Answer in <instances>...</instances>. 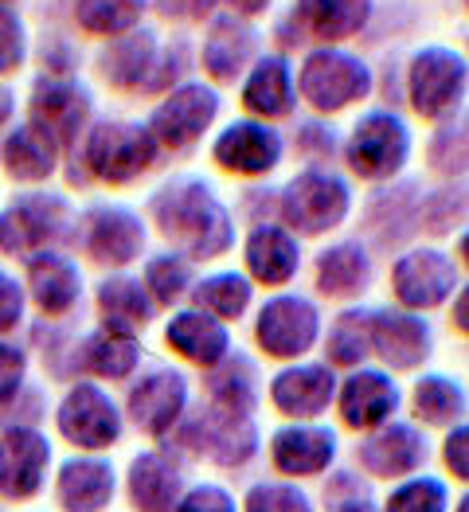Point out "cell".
<instances>
[{
    "label": "cell",
    "instance_id": "6da1fadb",
    "mask_svg": "<svg viewBox=\"0 0 469 512\" xmlns=\"http://www.w3.org/2000/svg\"><path fill=\"white\" fill-rule=\"evenodd\" d=\"M153 219H157L161 235L192 258L223 255L235 239L227 208L200 180H172L169 188H161L153 196Z\"/></svg>",
    "mask_w": 469,
    "mask_h": 512
},
{
    "label": "cell",
    "instance_id": "7a4b0ae2",
    "mask_svg": "<svg viewBox=\"0 0 469 512\" xmlns=\"http://www.w3.org/2000/svg\"><path fill=\"white\" fill-rule=\"evenodd\" d=\"M298 90L313 110L333 114V110H344V106L368 98L372 71H368L364 59L348 55L341 47H321V51H309L305 55L298 75Z\"/></svg>",
    "mask_w": 469,
    "mask_h": 512
},
{
    "label": "cell",
    "instance_id": "3957f363",
    "mask_svg": "<svg viewBox=\"0 0 469 512\" xmlns=\"http://www.w3.org/2000/svg\"><path fill=\"white\" fill-rule=\"evenodd\" d=\"M157 161V141L145 126L133 122H102L86 137V165L110 184H126Z\"/></svg>",
    "mask_w": 469,
    "mask_h": 512
},
{
    "label": "cell",
    "instance_id": "277c9868",
    "mask_svg": "<svg viewBox=\"0 0 469 512\" xmlns=\"http://www.w3.org/2000/svg\"><path fill=\"white\" fill-rule=\"evenodd\" d=\"M348 204H352L348 184H344L337 172H325V169H305L282 192V215H286L290 227H298L301 235L333 231L344 215H348Z\"/></svg>",
    "mask_w": 469,
    "mask_h": 512
},
{
    "label": "cell",
    "instance_id": "5b68a950",
    "mask_svg": "<svg viewBox=\"0 0 469 512\" xmlns=\"http://www.w3.org/2000/svg\"><path fill=\"white\" fill-rule=\"evenodd\" d=\"M411 153V129L391 110H372L356 122V133L348 141V165L364 180H387L407 165Z\"/></svg>",
    "mask_w": 469,
    "mask_h": 512
},
{
    "label": "cell",
    "instance_id": "8992f818",
    "mask_svg": "<svg viewBox=\"0 0 469 512\" xmlns=\"http://www.w3.org/2000/svg\"><path fill=\"white\" fill-rule=\"evenodd\" d=\"M407 90H411V106L423 118H446L450 110H458L466 94V59L454 55L450 47H423L411 59Z\"/></svg>",
    "mask_w": 469,
    "mask_h": 512
},
{
    "label": "cell",
    "instance_id": "52a82bcc",
    "mask_svg": "<svg viewBox=\"0 0 469 512\" xmlns=\"http://www.w3.org/2000/svg\"><path fill=\"white\" fill-rule=\"evenodd\" d=\"M71 227V208L59 196H24L0 215V251L8 255H36L40 247L63 239Z\"/></svg>",
    "mask_w": 469,
    "mask_h": 512
},
{
    "label": "cell",
    "instance_id": "ba28073f",
    "mask_svg": "<svg viewBox=\"0 0 469 512\" xmlns=\"http://www.w3.org/2000/svg\"><path fill=\"white\" fill-rule=\"evenodd\" d=\"M215 114H219V94L204 83H188L172 90L169 98L157 106L149 133H153V141H161L169 149H188L204 129L212 126Z\"/></svg>",
    "mask_w": 469,
    "mask_h": 512
},
{
    "label": "cell",
    "instance_id": "9c48e42d",
    "mask_svg": "<svg viewBox=\"0 0 469 512\" xmlns=\"http://www.w3.org/2000/svg\"><path fill=\"white\" fill-rule=\"evenodd\" d=\"M90 118V94L83 86L67 83V79H43L32 94V129H40L43 137L59 149L71 145L83 133Z\"/></svg>",
    "mask_w": 469,
    "mask_h": 512
},
{
    "label": "cell",
    "instance_id": "30bf717a",
    "mask_svg": "<svg viewBox=\"0 0 469 512\" xmlns=\"http://www.w3.org/2000/svg\"><path fill=\"white\" fill-rule=\"evenodd\" d=\"M391 286L395 298L403 301L407 309H434L454 294L458 286V270L454 262L438 251H411L395 262L391 270Z\"/></svg>",
    "mask_w": 469,
    "mask_h": 512
},
{
    "label": "cell",
    "instance_id": "8fae6325",
    "mask_svg": "<svg viewBox=\"0 0 469 512\" xmlns=\"http://www.w3.org/2000/svg\"><path fill=\"white\" fill-rule=\"evenodd\" d=\"M321 317L305 298H274L258 313V344L270 356H301L309 344L317 341Z\"/></svg>",
    "mask_w": 469,
    "mask_h": 512
},
{
    "label": "cell",
    "instance_id": "7c38bea8",
    "mask_svg": "<svg viewBox=\"0 0 469 512\" xmlns=\"http://www.w3.org/2000/svg\"><path fill=\"white\" fill-rule=\"evenodd\" d=\"M59 430H63L71 442L86 446V450H102V446L118 442L122 419H118L114 403H110L98 387L79 384V387H71V395H67L63 407H59Z\"/></svg>",
    "mask_w": 469,
    "mask_h": 512
},
{
    "label": "cell",
    "instance_id": "4fadbf2b",
    "mask_svg": "<svg viewBox=\"0 0 469 512\" xmlns=\"http://www.w3.org/2000/svg\"><path fill=\"white\" fill-rule=\"evenodd\" d=\"M212 157L227 172L239 176H262L282 161V137L262 122H235L219 133Z\"/></svg>",
    "mask_w": 469,
    "mask_h": 512
},
{
    "label": "cell",
    "instance_id": "5bb4252c",
    "mask_svg": "<svg viewBox=\"0 0 469 512\" xmlns=\"http://www.w3.org/2000/svg\"><path fill=\"white\" fill-rule=\"evenodd\" d=\"M192 434H196V450L208 454L219 466H243L258 446L251 415L231 411V407H219V403H212L204 411V419L192 427Z\"/></svg>",
    "mask_w": 469,
    "mask_h": 512
},
{
    "label": "cell",
    "instance_id": "9a60e30c",
    "mask_svg": "<svg viewBox=\"0 0 469 512\" xmlns=\"http://www.w3.org/2000/svg\"><path fill=\"white\" fill-rule=\"evenodd\" d=\"M47 438H40L36 430H8L0 438V493L12 501H24L40 489L43 470H47Z\"/></svg>",
    "mask_w": 469,
    "mask_h": 512
},
{
    "label": "cell",
    "instance_id": "2e32d148",
    "mask_svg": "<svg viewBox=\"0 0 469 512\" xmlns=\"http://www.w3.org/2000/svg\"><path fill=\"white\" fill-rule=\"evenodd\" d=\"M83 243L86 255L94 262H133L145 247V227L141 219L126 208H94L83 223Z\"/></svg>",
    "mask_w": 469,
    "mask_h": 512
},
{
    "label": "cell",
    "instance_id": "e0dca14e",
    "mask_svg": "<svg viewBox=\"0 0 469 512\" xmlns=\"http://www.w3.org/2000/svg\"><path fill=\"white\" fill-rule=\"evenodd\" d=\"M188 380L180 372H153L129 391V415L145 434H165L180 419Z\"/></svg>",
    "mask_w": 469,
    "mask_h": 512
},
{
    "label": "cell",
    "instance_id": "ac0fdd59",
    "mask_svg": "<svg viewBox=\"0 0 469 512\" xmlns=\"http://www.w3.org/2000/svg\"><path fill=\"white\" fill-rule=\"evenodd\" d=\"M360 466L376 477H403V473L419 470L427 462V442L423 434L407 423H391L380 434H372L360 450H356Z\"/></svg>",
    "mask_w": 469,
    "mask_h": 512
},
{
    "label": "cell",
    "instance_id": "d6986e66",
    "mask_svg": "<svg viewBox=\"0 0 469 512\" xmlns=\"http://www.w3.org/2000/svg\"><path fill=\"white\" fill-rule=\"evenodd\" d=\"M368 344L384 356L391 368H415L419 360H427L430 329L411 313H372Z\"/></svg>",
    "mask_w": 469,
    "mask_h": 512
},
{
    "label": "cell",
    "instance_id": "ffe728a7",
    "mask_svg": "<svg viewBox=\"0 0 469 512\" xmlns=\"http://www.w3.org/2000/svg\"><path fill=\"white\" fill-rule=\"evenodd\" d=\"M255 28L239 16H219L204 40V71L219 79V83H231L235 75H243V67L251 63L255 55Z\"/></svg>",
    "mask_w": 469,
    "mask_h": 512
},
{
    "label": "cell",
    "instance_id": "44dd1931",
    "mask_svg": "<svg viewBox=\"0 0 469 512\" xmlns=\"http://www.w3.org/2000/svg\"><path fill=\"white\" fill-rule=\"evenodd\" d=\"M333 384L337 380H333V372L325 364H301V368H290V372H282L274 380L270 399H274L278 411L305 419V415H321L329 407Z\"/></svg>",
    "mask_w": 469,
    "mask_h": 512
},
{
    "label": "cell",
    "instance_id": "7402d4cb",
    "mask_svg": "<svg viewBox=\"0 0 469 512\" xmlns=\"http://www.w3.org/2000/svg\"><path fill=\"white\" fill-rule=\"evenodd\" d=\"M399 391L384 372H356L352 380H344L341 391V415L352 430L380 427L387 415L395 411Z\"/></svg>",
    "mask_w": 469,
    "mask_h": 512
},
{
    "label": "cell",
    "instance_id": "603a6c76",
    "mask_svg": "<svg viewBox=\"0 0 469 512\" xmlns=\"http://www.w3.org/2000/svg\"><path fill=\"white\" fill-rule=\"evenodd\" d=\"M372 16V0H298L294 20L317 40H348Z\"/></svg>",
    "mask_w": 469,
    "mask_h": 512
},
{
    "label": "cell",
    "instance_id": "cb8c5ba5",
    "mask_svg": "<svg viewBox=\"0 0 469 512\" xmlns=\"http://www.w3.org/2000/svg\"><path fill=\"white\" fill-rule=\"evenodd\" d=\"M153 63H157V36L153 32H126L98 59L106 83L122 86V90H145Z\"/></svg>",
    "mask_w": 469,
    "mask_h": 512
},
{
    "label": "cell",
    "instance_id": "d4e9b609",
    "mask_svg": "<svg viewBox=\"0 0 469 512\" xmlns=\"http://www.w3.org/2000/svg\"><path fill=\"white\" fill-rule=\"evenodd\" d=\"M298 258V239L290 231H282V227L262 223V227H255V235L247 239V266H251V274H255L258 282H266V286L290 282L298 274Z\"/></svg>",
    "mask_w": 469,
    "mask_h": 512
},
{
    "label": "cell",
    "instance_id": "484cf974",
    "mask_svg": "<svg viewBox=\"0 0 469 512\" xmlns=\"http://www.w3.org/2000/svg\"><path fill=\"white\" fill-rule=\"evenodd\" d=\"M28 282H32L36 305H40L43 313H51V317L67 313L79 301V286H83L75 262H67V258L59 255H47V251L32 255V262H28Z\"/></svg>",
    "mask_w": 469,
    "mask_h": 512
},
{
    "label": "cell",
    "instance_id": "4316f807",
    "mask_svg": "<svg viewBox=\"0 0 469 512\" xmlns=\"http://www.w3.org/2000/svg\"><path fill=\"white\" fill-rule=\"evenodd\" d=\"M337 454L333 430L290 427L274 434V466L282 473H321Z\"/></svg>",
    "mask_w": 469,
    "mask_h": 512
},
{
    "label": "cell",
    "instance_id": "83f0119b",
    "mask_svg": "<svg viewBox=\"0 0 469 512\" xmlns=\"http://www.w3.org/2000/svg\"><path fill=\"white\" fill-rule=\"evenodd\" d=\"M243 106L262 118H282L294 106V79H290V63L282 55H266L258 59L251 79L243 86Z\"/></svg>",
    "mask_w": 469,
    "mask_h": 512
},
{
    "label": "cell",
    "instance_id": "f1b7e54d",
    "mask_svg": "<svg viewBox=\"0 0 469 512\" xmlns=\"http://www.w3.org/2000/svg\"><path fill=\"white\" fill-rule=\"evenodd\" d=\"M165 341L180 356H188L192 364H204V368H215L227 356V329L204 313H176L165 329Z\"/></svg>",
    "mask_w": 469,
    "mask_h": 512
},
{
    "label": "cell",
    "instance_id": "f546056e",
    "mask_svg": "<svg viewBox=\"0 0 469 512\" xmlns=\"http://www.w3.org/2000/svg\"><path fill=\"white\" fill-rule=\"evenodd\" d=\"M114 497V473L102 462H67L59 473V505L67 512H98Z\"/></svg>",
    "mask_w": 469,
    "mask_h": 512
},
{
    "label": "cell",
    "instance_id": "4dcf8cb0",
    "mask_svg": "<svg viewBox=\"0 0 469 512\" xmlns=\"http://www.w3.org/2000/svg\"><path fill=\"white\" fill-rule=\"evenodd\" d=\"M129 493H133V505L141 512H169L176 505V493H180V470L165 454H145L133 462Z\"/></svg>",
    "mask_w": 469,
    "mask_h": 512
},
{
    "label": "cell",
    "instance_id": "1f68e13d",
    "mask_svg": "<svg viewBox=\"0 0 469 512\" xmlns=\"http://www.w3.org/2000/svg\"><path fill=\"white\" fill-rule=\"evenodd\" d=\"M368 282H372V258L364 255L360 243H341L317 258V286L329 298L360 294Z\"/></svg>",
    "mask_w": 469,
    "mask_h": 512
},
{
    "label": "cell",
    "instance_id": "d6a6232c",
    "mask_svg": "<svg viewBox=\"0 0 469 512\" xmlns=\"http://www.w3.org/2000/svg\"><path fill=\"white\" fill-rule=\"evenodd\" d=\"M98 309H102V321L110 333H137L149 325L153 317V301L145 298L141 282H129V278H114L98 290Z\"/></svg>",
    "mask_w": 469,
    "mask_h": 512
},
{
    "label": "cell",
    "instance_id": "836d02e7",
    "mask_svg": "<svg viewBox=\"0 0 469 512\" xmlns=\"http://www.w3.org/2000/svg\"><path fill=\"white\" fill-rule=\"evenodd\" d=\"M4 165L16 180H43L55 172V145L40 129L20 126L4 141Z\"/></svg>",
    "mask_w": 469,
    "mask_h": 512
},
{
    "label": "cell",
    "instance_id": "e575fe53",
    "mask_svg": "<svg viewBox=\"0 0 469 512\" xmlns=\"http://www.w3.org/2000/svg\"><path fill=\"white\" fill-rule=\"evenodd\" d=\"M145 0H75V20L94 36H126L137 28Z\"/></svg>",
    "mask_w": 469,
    "mask_h": 512
},
{
    "label": "cell",
    "instance_id": "d590c367",
    "mask_svg": "<svg viewBox=\"0 0 469 512\" xmlns=\"http://www.w3.org/2000/svg\"><path fill=\"white\" fill-rule=\"evenodd\" d=\"M79 364L90 368L94 376H110V380H126L129 372L137 368V344L129 341L126 333H98L83 344Z\"/></svg>",
    "mask_w": 469,
    "mask_h": 512
},
{
    "label": "cell",
    "instance_id": "8d00e7d4",
    "mask_svg": "<svg viewBox=\"0 0 469 512\" xmlns=\"http://www.w3.org/2000/svg\"><path fill=\"white\" fill-rule=\"evenodd\" d=\"M212 403L251 415L255 411V368L243 356H223L212 376Z\"/></svg>",
    "mask_w": 469,
    "mask_h": 512
},
{
    "label": "cell",
    "instance_id": "74e56055",
    "mask_svg": "<svg viewBox=\"0 0 469 512\" xmlns=\"http://www.w3.org/2000/svg\"><path fill=\"white\" fill-rule=\"evenodd\" d=\"M196 305L231 321L251 305V282L243 274H215V278L196 286Z\"/></svg>",
    "mask_w": 469,
    "mask_h": 512
},
{
    "label": "cell",
    "instance_id": "f35d334b",
    "mask_svg": "<svg viewBox=\"0 0 469 512\" xmlns=\"http://www.w3.org/2000/svg\"><path fill=\"white\" fill-rule=\"evenodd\" d=\"M415 407L427 423H450L466 411V391L446 376H427L415 387Z\"/></svg>",
    "mask_w": 469,
    "mask_h": 512
},
{
    "label": "cell",
    "instance_id": "ab89813d",
    "mask_svg": "<svg viewBox=\"0 0 469 512\" xmlns=\"http://www.w3.org/2000/svg\"><path fill=\"white\" fill-rule=\"evenodd\" d=\"M368 321H372V313H360V309L337 317V325L329 333V360L333 364H360L368 356V348H372L368 344Z\"/></svg>",
    "mask_w": 469,
    "mask_h": 512
},
{
    "label": "cell",
    "instance_id": "60d3db41",
    "mask_svg": "<svg viewBox=\"0 0 469 512\" xmlns=\"http://www.w3.org/2000/svg\"><path fill=\"white\" fill-rule=\"evenodd\" d=\"M188 262L184 258H153L149 266H145V286L153 290V298L157 301H176L184 290H188Z\"/></svg>",
    "mask_w": 469,
    "mask_h": 512
},
{
    "label": "cell",
    "instance_id": "b9f144b4",
    "mask_svg": "<svg viewBox=\"0 0 469 512\" xmlns=\"http://www.w3.org/2000/svg\"><path fill=\"white\" fill-rule=\"evenodd\" d=\"M442 509H446V489L438 481H430V477L407 481L387 501V512H442Z\"/></svg>",
    "mask_w": 469,
    "mask_h": 512
},
{
    "label": "cell",
    "instance_id": "7bdbcfd3",
    "mask_svg": "<svg viewBox=\"0 0 469 512\" xmlns=\"http://www.w3.org/2000/svg\"><path fill=\"white\" fill-rule=\"evenodd\" d=\"M24 55H28L24 24H20V16H16L12 8H4V4H0V75L20 71Z\"/></svg>",
    "mask_w": 469,
    "mask_h": 512
},
{
    "label": "cell",
    "instance_id": "ee69618b",
    "mask_svg": "<svg viewBox=\"0 0 469 512\" xmlns=\"http://www.w3.org/2000/svg\"><path fill=\"white\" fill-rule=\"evenodd\" d=\"M247 512H313L305 493L290 485H255L247 497Z\"/></svg>",
    "mask_w": 469,
    "mask_h": 512
},
{
    "label": "cell",
    "instance_id": "f6af8a7d",
    "mask_svg": "<svg viewBox=\"0 0 469 512\" xmlns=\"http://www.w3.org/2000/svg\"><path fill=\"white\" fill-rule=\"evenodd\" d=\"M430 161H434V169L450 172V176L466 169V126L442 129V133L434 137V145H430Z\"/></svg>",
    "mask_w": 469,
    "mask_h": 512
},
{
    "label": "cell",
    "instance_id": "bcb514c9",
    "mask_svg": "<svg viewBox=\"0 0 469 512\" xmlns=\"http://www.w3.org/2000/svg\"><path fill=\"white\" fill-rule=\"evenodd\" d=\"M462 208H466L462 192H438V196H430V204L423 208V223H427V231H450V227H454V219L462 215Z\"/></svg>",
    "mask_w": 469,
    "mask_h": 512
},
{
    "label": "cell",
    "instance_id": "7dc6e473",
    "mask_svg": "<svg viewBox=\"0 0 469 512\" xmlns=\"http://www.w3.org/2000/svg\"><path fill=\"white\" fill-rule=\"evenodd\" d=\"M24 368H28L24 352L12 348V344H0V407L8 399H16V391L24 384Z\"/></svg>",
    "mask_w": 469,
    "mask_h": 512
},
{
    "label": "cell",
    "instance_id": "c3c4849f",
    "mask_svg": "<svg viewBox=\"0 0 469 512\" xmlns=\"http://www.w3.org/2000/svg\"><path fill=\"white\" fill-rule=\"evenodd\" d=\"M176 512H235V505H231V497H227L223 489L200 485V489H192V493L176 505Z\"/></svg>",
    "mask_w": 469,
    "mask_h": 512
},
{
    "label": "cell",
    "instance_id": "681fc988",
    "mask_svg": "<svg viewBox=\"0 0 469 512\" xmlns=\"http://www.w3.org/2000/svg\"><path fill=\"white\" fill-rule=\"evenodd\" d=\"M20 317H24V294H20V286L0 270V333L16 329Z\"/></svg>",
    "mask_w": 469,
    "mask_h": 512
},
{
    "label": "cell",
    "instance_id": "f907efd6",
    "mask_svg": "<svg viewBox=\"0 0 469 512\" xmlns=\"http://www.w3.org/2000/svg\"><path fill=\"white\" fill-rule=\"evenodd\" d=\"M466 442H469V430L458 427L450 434V442H446V466L454 470V477H466L469 466H466Z\"/></svg>",
    "mask_w": 469,
    "mask_h": 512
},
{
    "label": "cell",
    "instance_id": "816d5d0a",
    "mask_svg": "<svg viewBox=\"0 0 469 512\" xmlns=\"http://www.w3.org/2000/svg\"><path fill=\"white\" fill-rule=\"evenodd\" d=\"M333 129H325V126H301V149H317V153H333Z\"/></svg>",
    "mask_w": 469,
    "mask_h": 512
},
{
    "label": "cell",
    "instance_id": "f5cc1de1",
    "mask_svg": "<svg viewBox=\"0 0 469 512\" xmlns=\"http://www.w3.org/2000/svg\"><path fill=\"white\" fill-rule=\"evenodd\" d=\"M169 16H204L212 8V0H161Z\"/></svg>",
    "mask_w": 469,
    "mask_h": 512
},
{
    "label": "cell",
    "instance_id": "db71d44e",
    "mask_svg": "<svg viewBox=\"0 0 469 512\" xmlns=\"http://www.w3.org/2000/svg\"><path fill=\"white\" fill-rule=\"evenodd\" d=\"M227 4H231L239 16H258V12H266L270 0H227Z\"/></svg>",
    "mask_w": 469,
    "mask_h": 512
},
{
    "label": "cell",
    "instance_id": "11a10c76",
    "mask_svg": "<svg viewBox=\"0 0 469 512\" xmlns=\"http://www.w3.org/2000/svg\"><path fill=\"white\" fill-rule=\"evenodd\" d=\"M12 106H16V102H12V94H8L4 86H0V126H4L8 118H12Z\"/></svg>",
    "mask_w": 469,
    "mask_h": 512
},
{
    "label": "cell",
    "instance_id": "9f6ffc18",
    "mask_svg": "<svg viewBox=\"0 0 469 512\" xmlns=\"http://www.w3.org/2000/svg\"><path fill=\"white\" fill-rule=\"evenodd\" d=\"M458 329H466V290L458 294Z\"/></svg>",
    "mask_w": 469,
    "mask_h": 512
},
{
    "label": "cell",
    "instance_id": "6f0895ef",
    "mask_svg": "<svg viewBox=\"0 0 469 512\" xmlns=\"http://www.w3.org/2000/svg\"><path fill=\"white\" fill-rule=\"evenodd\" d=\"M337 512H372V509H368L364 501H352V505H341V509H337Z\"/></svg>",
    "mask_w": 469,
    "mask_h": 512
},
{
    "label": "cell",
    "instance_id": "680465c9",
    "mask_svg": "<svg viewBox=\"0 0 469 512\" xmlns=\"http://www.w3.org/2000/svg\"><path fill=\"white\" fill-rule=\"evenodd\" d=\"M469 509V505H466V501H462V505H458V512H466Z\"/></svg>",
    "mask_w": 469,
    "mask_h": 512
}]
</instances>
